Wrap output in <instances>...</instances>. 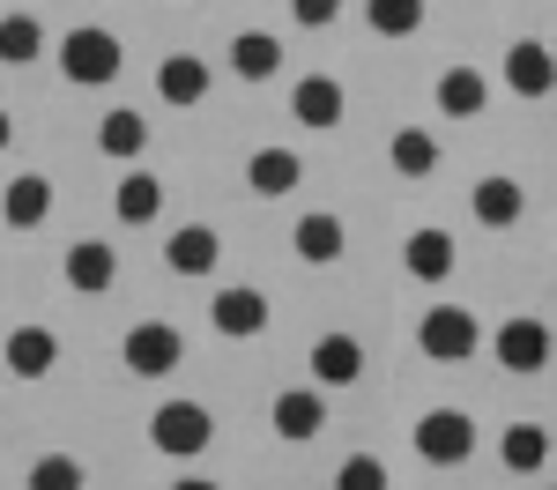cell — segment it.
<instances>
[{
    "label": "cell",
    "mask_w": 557,
    "mask_h": 490,
    "mask_svg": "<svg viewBox=\"0 0 557 490\" xmlns=\"http://www.w3.org/2000/svg\"><path fill=\"white\" fill-rule=\"evenodd\" d=\"M127 67V45L112 38L104 23H75L67 38H60V75L67 83H83V89H104L112 75Z\"/></svg>",
    "instance_id": "cell-1"
},
{
    "label": "cell",
    "mask_w": 557,
    "mask_h": 490,
    "mask_svg": "<svg viewBox=\"0 0 557 490\" xmlns=\"http://www.w3.org/2000/svg\"><path fill=\"white\" fill-rule=\"evenodd\" d=\"M417 350H424L431 364H469V356L483 350V319H475L469 305H431L424 319H417Z\"/></svg>",
    "instance_id": "cell-2"
},
{
    "label": "cell",
    "mask_w": 557,
    "mask_h": 490,
    "mask_svg": "<svg viewBox=\"0 0 557 490\" xmlns=\"http://www.w3.org/2000/svg\"><path fill=\"white\" fill-rule=\"evenodd\" d=\"M409 445H417V461H424V468H461V461L475 453L469 409H424V416H417V431H409Z\"/></svg>",
    "instance_id": "cell-3"
},
{
    "label": "cell",
    "mask_w": 557,
    "mask_h": 490,
    "mask_svg": "<svg viewBox=\"0 0 557 490\" xmlns=\"http://www.w3.org/2000/svg\"><path fill=\"white\" fill-rule=\"evenodd\" d=\"M120 364H127L134 379H172L178 364H186V335H178L172 319H141L120 342Z\"/></svg>",
    "instance_id": "cell-4"
},
{
    "label": "cell",
    "mask_w": 557,
    "mask_h": 490,
    "mask_svg": "<svg viewBox=\"0 0 557 490\" xmlns=\"http://www.w3.org/2000/svg\"><path fill=\"white\" fill-rule=\"evenodd\" d=\"M215 439V416L201 401H164L157 416H149V445L157 453H172V461H194V453H209Z\"/></svg>",
    "instance_id": "cell-5"
},
{
    "label": "cell",
    "mask_w": 557,
    "mask_h": 490,
    "mask_svg": "<svg viewBox=\"0 0 557 490\" xmlns=\"http://www.w3.org/2000/svg\"><path fill=\"white\" fill-rule=\"evenodd\" d=\"M491 356H498L506 372H520V379H528V372H543V364L557 356V335L543 327V319H535V312H513V319H498V335H491Z\"/></svg>",
    "instance_id": "cell-6"
},
{
    "label": "cell",
    "mask_w": 557,
    "mask_h": 490,
    "mask_svg": "<svg viewBox=\"0 0 557 490\" xmlns=\"http://www.w3.org/2000/svg\"><path fill=\"white\" fill-rule=\"evenodd\" d=\"M209 319H215V335L253 342V335H268V298H260L253 282H231V290H215V298H209Z\"/></svg>",
    "instance_id": "cell-7"
},
{
    "label": "cell",
    "mask_w": 557,
    "mask_h": 490,
    "mask_svg": "<svg viewBox=\"0 0 557 490\" xmlns=\"http://www.w3.org/2000/svg\"><path fill=\"white\" fill-rule=\"evenodd\" d=\"M506 89H513V97H550L557 89V52L543 38H513L506 45Z\"/></svg>",
    "instance_id": "cell-8"
},
{
    "label": "cell",
    "mask_w": 557,
    "mask_h": 490,
    "mask_svg": "<svg viewBox=\"0 0 557 490\" xmlns=\"http://www.w3.org/2000/svg\"><path fill=\"white\" fill-rule=\"evenodd\" d=\"M112 282H120V246H104V238H75V246H67V290L104 298Z\"/></svg>",
    "instance_id": "cell-9"
},
{
    "label": "cell",
    "mask_w": 557,
    "mask_h": 490,
    "mask_svg": "<svg viewBox=\"0 0 557 490\" xmlns=\"http://www.w3.org/2000/svg\"><path fill=\"white\" fill-rule=\"evenodd\" d=\"M268 424H275V439L305 445V439H320V431H327V401L312 394V387H283L275 409H268Z\"/></svg>",
    "instance_id": "cell-10"
},
{
    "label": "cell",
    "mask_w": 557,
    "mask_h": 490,
    "mask_svg": "<svg viewBox=\"0 0 557 490\" xmlns=\"http://www.w3.org/2000/svg\"><path fill=\"white\" fill-rule=\"evenodd\" d=\"M469 216L483 223V230H513V223L528 216V186H520V178H506V172H491L469 193Z\"/></svg>",
    "instance_id": "cell-11"
},
{
    "label": "cell",
    "mask_w": 557,
    "mask_h": 490,
    "mask_svg": "<svg viewBox=\"0 0 557 490\" xmlns=\"http://www.w3.org/2000/svg\"><path fill=\"white\" fill-rule=\"evenodd\" d=\"M343 83L335 75H305L298 89H290V120L298 127H312V134H327V127H343Z\"/></svg>",
    "instance_id": "cell-12"
},
{
    "label": "cell",
    "mask_w": 557,
    "mask_h": 490,
    "mask_svg": "<svg viewBox=\"0 0 557 490\" xmlns=\"http://www.w3.org/2000/svg\"><path fill=\"white\" fill-rule=\"evenodd\" d=\"M305 364H312L320 387H357V379H364V342H357V335H320Z\"/></svg>",
    "instance_id": "cell-13"
},
{
    "label": "cell",
    "mask_w": 557,
    "mask_h": 490,
    "mask_svg": "<svg viewBox=\"0 0 557 490\" xmlns=\"http://www.w3.org/2000/svg\"><path fill=\"white\" fill-rule=\"evenodd\" d=\"M0 216H8V230H38L45 216H52V178L45 172H23L0 186Z\"/></svg>",
    "instance_id": "cell-14"
},
{
    "label": "cell",
    "mask_w": 557,
    "mask_h": 490,
    "mask_svg": "<svg viewBox=\"0 0 557 490\" xmlns=\"http://www.w3.org/2000/svg\"><path fill=\"white\" fill-rule=\"evenodd\" d=\"M454 230H438V223H424V230H409V246H401V267L417 275V282H446L454 275Z\"/></svg>",
    "instance_id": "cell-15"
},
{
    "label": "cell",
    "mask_w": 557,
    "mask_h": 490,
    "mask_svg": "<svg viewBox=\"0 0 557 490\" xmlns=\"http://www.w3.org/2000/svg\"><path fill=\"white\" fill-rule=\"evenodd\" d=\"M290 246H298V261H305V267H335V261H343V246H349V230H343V216L312 209V216H298Z\"/></svg>",
    "instance_id": "cell-16"
},
{
    "label": "cell",
    "mask_w": 557,
    "mask_h": 490,
    "mask_svg": "<svg viewBox=\"0 0 557 490\" xmlns=\"http://www.w3.org/2000/svg\"><path fill=\"white\" fill-rule=\"evenodd\" d=\"M431 97H438L446 120H483V112H491V83H483V67H446Z\"/></svg>",
    "instance_id": "cell-17"
},
{
    "label": "cell",
    "mask_w": 557,
    "mask_h": 490,
    "mask_svg": "<svg viewBox=\"0 0 557 490\" xmlns=\"http://www.w3.org/2000/svg\"><path fill=\"white\" fill-rule=\"evenodd\" d=\"M8 372H15V379H45V372H52V364H60V335H52V327H8Z\"/></svg>",
    "instance_id": "cell-18"
},
{
    "label": "cell",
    "mask_w": 557,
    "mask_h": 490,
    "mask_svg": "<svg viewBox=\"0 0 557 490\" xmlns=\"http://www.w3.org/2000/svg\"><path fill=\"white\" fill-rule=\"evenodd\" d=\"M246 186H253L260 201H283L290 186H305L298 149H253V156H246Z\"/></svg>",
    "instance_id": "cell-19"
},
{
    "label": "cell",
    "mask_w": 557,
    "mask_h": 490,
    "mask_svg": "<svg viewBox=\"0 0 557 490\" xmlns=\"http://www.w3.org/2000/svg\"><path fill=\"white\" fill-rule=\"evenodd\" d=\"M215 261H223V238H215L209 223H186V230H172V246H164V267L172 275H215Z\"/></svg>",
    "instance_id": "cell-20"
},
{
    "label": "cell",
    "mask_w": 557,
    "mask_h": 490,
    "mask_svg": "<svg viewBox=\"0 0 557 490\" xmlns=\"http://www.w3.org/2000/svg\"><path fill=\"white\" fill-rule=\"evenodd\" d=\"M157 97L178 104V112L201 104V97H209V60H201V52H172V60L157 67Z\"/></svg>",
    "instance_id": "cell-21"
},
{
    "label": "cell",
    "mask_w": 557,
    "mask_h": 490,
    "mask_svg": "<svg viewBox=\"0 0 557 490\" xmlns=\"http://www.w3.org/2000/svg\"><path fill=\"white\" fill-rule=\"evenodd\" d=\"M275 67H283V38H268V30H238L231 38V75L238 83H275Z\"/></svg>",
    "instance_id": "cell-22"
},
{
    "label": "cell",
    "mask_w": 557,
    "mask_h": 490,
    "mask_svg": "<svg viewBox=\"0 0 557 490\" xmlns=\"http://www.w3.org/2000/svg\"><path fill=\"white\" fill-rule=\"evenodd\" d=\"M112 209H120V223H157L164 216V178L157 172H127L120 193H112Z\"/></svg>",
    "instance_id": "cell-23"
},
{
    "label": "cell",
    "mask_w": 557,
    "mask_h": 490,
    "mask_svg": "<svg viewBox=\"0 0 557 490\" xmlns=\"http://www.w3.org/2000/svg\"><path fill=\"white\" fill-rule=\"evenodd\" d=\"M97 149H104V156H120V164H134V156L149 149V120H141V112H127V104H120V112H104Z\"/></svg>",
    "instance_id": "cell-24"
},
{
    "label": "cell",
    "mask_w": 557,
    "mask_h": 490,
    "mask_svg": "<svg viewBox=\"0 0 557 490\" xmlns=\"http://www.w3.org/2000/svg\"><path fill=\"white\" fill-rule=\"evenodd\" d=\"M498 461H506L513 476H535V468L550 461V431H543V424H506V439H498Z\"/></svg>",
    "instance_id": "cell-25"
},
{
    "label": "cell",
    "mask_w": 557,
    "mask_h": 490,
    "mask_svg": "<svg viewBox=\"0 0 557 490\" xmlns=\"http://www.w3.org/2000/svg\"><path fill=\"white\" fill-rule=\"evenodd\" d=\"M386 164H394L401 178H431L438 172V141H431L424 127H401L394 141H386Z\"/></svg>",
    "instance_id": "cell-26"
},
{
    "label": "cell",
    "mask_w": 557,
    "mask_h": 490,
    "mask_svg": "<svg viewBox=\"0 0 557 490\" xmlns=\"http://www.w3.org/2000/svg\"><path fill=\"white\" fill-rule=\"evenodd\" d=\"M45 52V23L38 15H0V67H30Z\"/></svg>",
    "instance_id": "cell-27"
},
{
    "label": "cell",
    "mask_w": 557,
    "mask_h": 490,
    "mask_svg": "<svg viewBox=\"0 0 557 490\" xmlns=\"http://www.w3.org/2000/svg\"><path fill=\"white\" fill-rule=\"evenodd\" d=\"M364 23L380 38H417L424 30V0H364Z\"/></svg>",
    "instance_id": "cell-28"
},
{
    "label": "cell",
    "mask_w": 557,
    "mask_h": 490,
    "mask_svg": "<svg viewBox=\"0 0 557 490\" xmlns=\"http://www.w3.org/2000/svg\"><path fill=\"white\" fill-rule=\"evenodd\" d=\"M23 483L30 490H83V461H75V453H38Z\"/></svg>",
    "instance_id": "cell-29"
},
{
    "label": "cell",
    "mask_w": 557,
    "mask_h": 490,
    "mask_svg": "<svg viewBox=\"0 0 557 490\" xmlns=\"http://www.w3.org/2000/svg\"><path fill=\"white\" fill-rule=\"evenodd\" d=\"M335 490H394V476H386L380 453H349L343 468H335Z\"/></svg>",
    "instance_id": "cell-30"
},
{
    "label": "cell",
    "mask_w": 557,
    "mask_h": 490,
    "mask_svg": "<svg viewBox=\"0 0 557 490\" xmlns=\"http://www.w3.org/2000/svg\"><path fill=\"white\" fill-rule=\"evenodd\" d=\"M290 15H298L305 30H327V23L343 15V0H290Z\"/></svg>",
    "instance_id": "cell-31"
},
{
    "label": "cell",
    "mask_w": 557,
    "mask_h": 490,
    "mask_svg": "<svg viewBox=\"0 0 557 490\" xmlns=\"http://www.w3.org/2000/svg\"><path fill=\"white\" fill-rule=\"evenodd\" d=\"M8 141H15V120H8V112H0V149H8Z\"/></svg>",
    "instance_id": "cell-32"
},
{
    "label": "cell",
    "mask_w": 557,
    "mask_h": 490,
    "mask_svg": "<svg viewBox=\"0 0 557 490\" xmlns=\"http://www.w3.org/2000/svg\"><path fill=\"white\" fill-rule=\"evenodd\" d=\"M172 490H223V483H194V476H186V483H172Z\"/></svg>",
    "instance_id": "cell-33"
},
{
    "label": "cell",
    "mask_w": 557,
    "mask_h": 490,
    "mask_svg": "<svg viewBox=\"0 0 557 490\" xmlns=\"http://www.w3.org/2000/svg\"><path fill=\"white\" fill-rule=\"evenodd\" d=\"M550 490H557V483H550Z\"/></svg>",
    "instance_id": "cell-34"
}]
</instances>
